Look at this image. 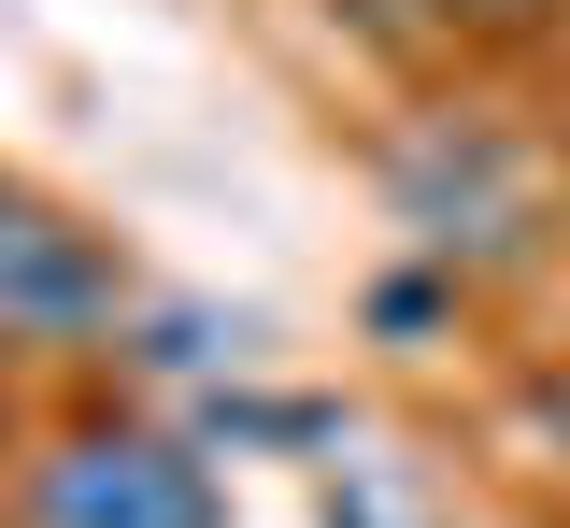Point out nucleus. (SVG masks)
I'll use <instances>...</instances> for the list:
<instances>
[{
	"label": "nucleus",
	"instance_id": "obj_1",
	"mask_svg": "<svg viewBox=\"0 0 570 528\" xmlns=\"http://www.w3.org/2000/svg\"><path fill=\"white\" fill-rule=\"evenodd\" d=\"M14 528H228V486L157 414H71L14 471Z\"/></svg>",
	"mask_w": 570,
	"mask_h": 528
},
{
	"label": "nucleus",
	"instance_id": "obj_2",
	"mask_svg": "<svg viewBox=\"0 0 570 528\" xmlns=\"http://www.w3.org/2000/svg\"><path fill=\"white\" fill-rule=\"evenodd\" d=\"M129 314V272L86 215H58L43 186H0V358H71Z\"/></svg>",
	"mask_w": 570,
	"mask_h": 528
},
{
	"label": "nucleus",
	"instance_id": "obj_3",
	"mask_svg": "<svg viewBox=\"0 0 570 528\" xmlns=\"http://www.w3.org/2000/svg\"><path fill=\"white\" fill-rule=\"evenodd\" d=\"M456 201H485L499 257H528V243H542V172H528V157H499L485 129H428V144L400 157V215H414L428 243L456 228Z\"/></svg>",
	"mask_w": 570,
	"mask_h": 528
},
{
	"label": "nucleus",
	"instance_id": "obj_4",
	"mask_svg": "<svg viewBox=\"0 0 570 528\" xmlns=\"http://www.w3.org/2000/svg\"><path fill=\"white\" fill-rule=\"evenodd\" d=\"M428 29H456V43H542V29H570V0H414Z\"/></svg>",
	"mask_w": 570,
	"mask_h": 528
},
{
	"label": "nucleus",
	"instance_id": "obj_5",
	"mask_svg": "<svg viewBox=\"0 0 570 528\" xmlns=\"http://www.w3.org/2000/svg\"><path fill=\"white\" fill-rule=\"evenodd\" d=\"M328 528H414L400 500H385V471H328V500H314Z\"/></svg>",
	"mask_w": 570,
	"mask_h": 528
}]
</instances>
